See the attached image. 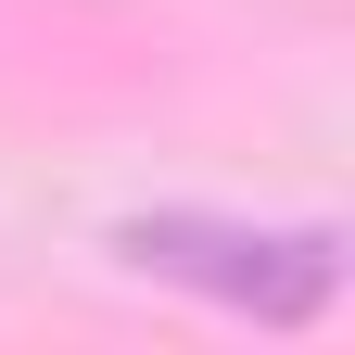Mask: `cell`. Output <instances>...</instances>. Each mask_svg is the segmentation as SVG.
Returning a JSON list of instances; mask_svg holds the SVG:
<instances>
[{"label": "cell", "instance_id": "6da1fadb", "mask_svg": "<svg viewBox=\"0 0 355 355\" xmlns=\"http://www.w3.org/2000/svg\"><path fill=\"white\" fill-rule=\"evenodd\" d=\"M114 254L140 266V279H178L203 304H229V318H266V330H304L318 304L343 292V241L330 229H241V216H127Z\"/></svg>", "mask_w": 355, "mask_h": 355}]
</instances>
